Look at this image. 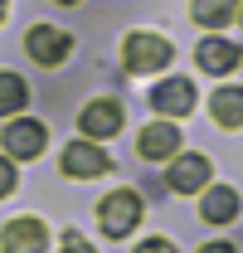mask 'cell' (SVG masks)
<instances>
[{
	"label": "cell",
	"instance_id": "obj_1",
	"mask_svg": "<svg viewBox=\"0 0 243 253\" xmlns=\"http://www.w3.org/2000/svg\"><path fill=\"white\" fill-rule=\"evenodd\" d=\"M122 59H126L131 73H161L165 63L175 59V44H170V39H161V34H151V30H136V34H126Z\"/></svg>",
	"mask_w": 243,
	"mask_h": 253
},
{
	"label": "cell",
	"instance_id": "obj_2",
	"mask_svg": "<svg viewBox=\"0 0 243 253\" xmlns=\"http://www.w3.org/2000/svg\"><path fill=\"white\" fill-rule=\"evenodd\" d=\"M97 224L107 239H126L136 224H141V195L136 190H112L102 205H97Z\"/></svg>",
	"mask_w": 243,
	"mask_h": 253
},
{
	"label": "cell",
	"instance_id": "obj_3",
	"mask_svg": "<svg viewBox=\"0 0 243 253\" xmlns=\"http://www.w3.org/2000/svg\"><path fill=\"white\" fill-rule=\"evenodd\" d=\"M25 49H30L34 63H44V68H59L63 59H68V49H73V39L63 30H54V25H34L30 34H25Z\"/></svg>",
	"mask_w": 243,
	"mask_h": 253
},
{
	"label": "cell",
	"instance_id": "obj_4",
	"mask_svg": "<svg viewBox=\"0 0 243 253\" xmlns=\"http://www.w3.org/2000/svg\"><path fill=\"white\" fill-rule=\"evenodd\" d=\"M0 249L5 253H44L49 249V229L39 219H10L0 229Z\"/></svg>",
	"mask_w": 243,
	"mask_h": 253
},
{
	"label": "cell",
	"instance_id": "obj_5",
	"mask_svg": "<svg viewBox=\"0 0 243 253\" xmlns=\"http://www.w3.org/2000/svg\"><path fill=\"white\" fill-rule=\"evenodd\" d=\"M112 161L107 151H97L92 141H68L63 146V175H73V180H92V175H102Z\"/></svg>",
	"mask_w": 243,
	"mask_h": 253
},
{
	"label": "cell",
	"instance_id": "obj_6",
	"mask_svg": "<svg viewBox=\"0 0 243 253\" xmlns=\"http://www.w3.org/2000/svg\"><path fill=\"white\" fill-rule=\"evenodd\" d=\"M78 126H83V136H88V141H107V136H117V131H122V107L112 102V97L88 102V107H83V117H78Z\"/></svg>",
	"mask_w": 243,
	"mask_h": 253
},
{
	"label": "cell",
	"instance_id": "obj_7",
	"mask_svg": "<svg viewBox=\"0 0 243 253\" xmlns=\"http://www.w3.org/2000/svg\"><path fill=\"white\" fill-rule=\"evenodd\" d=\"M44 141H49V131H44L39 122H30V117H20V122L5 126V151L20 156V161H34L39 151H44Z\"/></svg>",
	"mask_w": 243,
	"mask_h": 253
},
{
	"label": "cell",
	"instance_id": "obj_8",
	"mask_svg": "<svg viewBox=\"0 0 243 253\" xmlns=\"http://www.w3.org/2000/svg\"><path fill=\"white\" fill-rule=\"evenodd\" d=\"M165 185L175 190V195L204 190V185H209V161H204V156H175L170 170H165Z\"/></svg>",
	"mask_w": 243,
	"mask_h": 253
},
{
	"label": "cell",
	"instance_id": "obj_9",
	"mask_svg": "<svg viewBox=\"0 0 243 253\" xmlns=\"http://www.w3.org/2000/svg\"><path fill=\"white\" fill-rule=\"evenodd\" d=\"M136 151L146 161H170L175 151H180V126L175 122H156V126H146L141 136H136Z\"/></svg>",
	"mask_w": 243,
	"mask_h": 253
},
{
	"label": "cell",
	"instance_id": "obj_10",
	"mask_svg": "<svg viewBox=\"0 0 243 253\" xmlns=\"http://www.w3.org/2000/svg\"><path fill=\"white\" fill-rule=\"evenodd\" d=\"M156 112H170V117H180V112H190L195 107V88H190V78H165V83H156Z\"/></svg>",
	"mask_w": 243,
	"mask_h": 253
},
{
	"label": "cell",
	"instance_id": "obj_11",
	"mask_svg": "<svg viewBox=\"0 0 243 253\" xmlns=\"http://www.w3.org/2000/svg\"><path fill=\"white\" fill-rule=\"evenodd\" d=\"M195 59H200V68H204V73H234V68H239V59H243V49H239V44H224V39H204Z\"/></svg>",
	"mask_w": 243,
	"mask_h": 253
},
{
	"label": "cell",
	"instance_id": "obj_12",
	"mask_svg": "<svg viewBox=\"0 0 243 253\" xmlns=\"http://www.w3.org/2000/svg\"><path fill=\"white\" fill-rule=\"evenodd\" d=\"M209 112L219 126H243V88H219L209 97Z\"/></svg>",
	"mask_w": 243,
	"mask_h": 253
},
{
	"label": "cell",
	"instance_id": "obj_13",
	"mask_svg": "<svg viewBox=\"0 0 243 253\" xmlns=\"http://www.w3.org/2000/svg\"><path fill=\"white\" fill-rule=\"evenodd\" d=\"M200 214H204L209 224L239 219V195H234V190H209V195H204V205H200Z\"/></svg>",
	"mask_w": 243,
	"mask_h": 253
},
{
	"label": "cell",
	"instance_id": "obj_14",
	"mask_svg": "<svg viewBox=\"0 0 243 253\" xmlns=\"http://www.w3.org/2000/svg\"><path fill=\"white\" fill-rule=\"evenodd\" d=\"M25 97H30V88L20 83V73H0V117L20 112V107H25Z\"/></svg>",
	"mask_w": 243,
	"mask_h": 253
},
{
	"label": "cell",
	"instance_id": "obj_15",
	"mask_svg": "<svg viewBox=\"0 0 243 253\" xmlns=\"http://www.w3.org/2000/svg\"><path fill=\"white\" fill-rule=\"evenodd\" d=\"M190 15H195L200 25H209V30H219V25H229V20H234L239 10H234V5H195Z\"/></svg>",
	"mask_w": 243,
	"mask_h": 253
},
{
	"label": "cell",
	"instance_id": "obj_16",
	"mask_svg": "<svg viewBox=\"0 0 243 253\" xmlns=\"http://www.w3.org/2000/svg\"><path fill=\"white\" fill-rule=\"evenodd\" d=\"M63 253H92V244L78 234V229H68V234H63Z\"/></svg>",
	"mask_w": 243,
	"mask_h": 253
},
{
	"label": "cell",
	"instance_id": "obj_17",
	"mask_svg": "<svg viewBox=\"0 0 243 253\" xmlns=\"http://www.w3.org/2000/svg\"><path fill=\"white\" fill-rule=\"evenodd\" d=\"M136 253H175L170 239H146V244H136Z\"/></svg>",
	"mask_w": 243,
	"mask_h": 253
},
{
	"label": "cell",
	"instance_id": "obj_18",
	"mask_svg": "<svg viewBox=\"0 0 243 253\" xmlns=\"http://www.w3.org/2000/svg\"><path fill=\"white\" fill-rule=\"evenodd\" d=\"M10 190H15V166L0 156V195H10Z\"/></svg>",
	"mask_w": 243,
	"mask_h": 253
},
{
	"label": "cell",
	"instance_id": "obj_19",
	"mask_svg": "<svg viewBox=\"0 0 243 253\" xmlns=\"http://www.w3.org/2000/svg\"><path fill=\"white\" fill-rule=\"evenodd\" d=\"M200 253H234V244H204Z\"/></svg>",
	"mask_w": 243,
	"mask_h": 253
},
{
	"label": "cell",
	"instance_id": "obj_20",
	"mask_svg": "<svg viewBox=\"0 0 243 253\" xmlns=\"http://www.w3.org/2000/svg\"><path fill=\"white\" fill-rule=\"evenodd\" d=\"M0 20H5V5H0Z\"/></svg>",
	"mask_w": 243,
	"mask_h": 253
},
{
	"label": "cell",
	"instance_id": "obj_21",
	"mask_svg": "<svg viewBox=\"0 0 243 253\" xmlns=\"http://www.w3.org/2000/svg\"><path fill=\"white\" fill-rule=\"evenodd\" d=\"M239 20H243V10H239Z\"/></svg>",
	"mask_w": 243,
	"mask_h": 253
}]
</instances>
